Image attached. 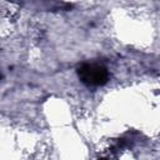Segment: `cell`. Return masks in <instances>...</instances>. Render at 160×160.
<instances>
[{
  "label": "cell",
  "instance_id": "obj_1",
  "mask_svg": "<svg viewBox=\"0 0 160 160\" xmlns=\"http://www.w3.org/2000/svg\"><path fill=\"white\" fill-rule=\"evenodd\" d=\"M78 76L88 86H101L108 82L109 71L101 64L88 62V64H82L81 66H79Z\"/></svg>",
  "mask_w": 160,
  "mask_h": 160
}]
</instances>
